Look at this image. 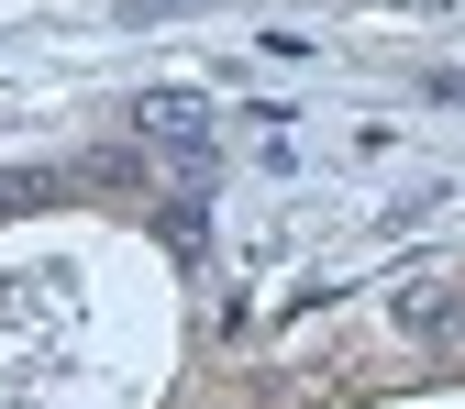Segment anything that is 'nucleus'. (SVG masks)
<instances>
[{
    "instance_id": "f257e3e1",
    "label": "nucleus",
    "mask_w": 465,
    "mask_h": 409,
    "mask_svg": "<svg viewBox=\"0 0 465 409\" xmlns=\"http://www.w3.org/2000/svg\"><path fill=\"white\" fill-rule=\"evenodd\" d=\"M134 122H144V144L166 155V178H178V189L200 200V178H211V155H222V133H211V100H189V89H155V100L134 111Z\"/></svg>"
},
{
    "instance_id": "7ed1b4c3",
    "label": "nucleus",
    "mask_w": 465,
    "mask_h": 409,
    "mask_svg": "<svg viewBox=\"0 0 465 409\" xmlns=\"http://www.w3.org/2000/svg\"><path fill=\"white\" fill-rule=\"evenodd\" d=\"M166 244H178V255H200V244H211V221H200V200H178V210H166Z\"/></svg>"
},
{
    "instance_id": "f03ea898",
    "label": "nucleus",
    "mask_w": 465,
    "mask_h": 409,
    "mask_svg": "<svg viewBox=\"0 0 465 409\" xmlns=\"http://www.w3.org/2000/svg\"><path fill=\"white\" fill-rule=\"evenodd\" d=\"M399 321H411L432 355H465V299H454V287H443V299H399Z\"/></svg>"
}]
</instances>
